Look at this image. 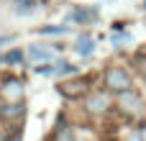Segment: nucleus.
Wrapping results in <instances>:
<instances>
[{
  "label": "nucleus",
  "mask_w": 146,
  "mask_h": 141,
  "mask_svg": "<svg viewBox=\"0 0 146 141\" xmlns=\"http://www.w3.org/2000/svg\"><path fill=\"white\" fill-rule=\"evenodd\" d=\"M74 72H77V67L69 64V62H59L56 64V74H74Z\"/></svg>",
  "instance_id": "nucleus-10"
},
{
  "label": "nucleus",
  "mask_w": 146,
  "mask_h": 141,
  "mask_svg": "<svg viewBox=\"0 0 146 141\" xmlns=\"http://www.w3.org/2000/svg\"><path fill=\"white\" fill-rule=\"evenodd\" d=\"M21 95H23V82L15 80V77L5 80V85H3V98H8V100H18Z\"/></svg>",
  "instance_id": "nucleus-4"
},
{
  "label": "nucleus",
  "mask_w": 146,
  "mask_h": 141,
  "mask_svg": "<svg viewBox=\"0 0 146 141\" xmlns=\"http://www.w3.org/2000/svg\"><path fill=\"white\" fill-rule=\"evenodd\" d=\"M23 59V54L18 51V49H13V51H8L5 57H3V62H21Z\"/></svg>",
  "instance_id": "nucleus-13"
},
{
  "label": "nucleus",
  "mask_w": 146,
  "mask_h": 141,
  "mask_svg": "<svg viewBox=\"0 0 146 141\" xmlns=\"http://www.w3.org/2000/svg\"><path fill=\"white\" fill-rule=\"evenodd\" d=\"M59 141H74V139H72V131H69V128H62V134H59Z\"/></svg>",
  "instance_id": "nucleus-14"
},
{
  "label": "nucleus",
  "mask_w": 146,
  "mask_h": 141,
  "mask_svg": "<svg viewBox=\"0 0 146 141\" xmlns=\"http://www.w3.org/2000/svg\"><path fill=\"white\" fill-rule=\"evenodd\" d=\"M72 18H74V21H82V23H85V21L95 18V10H90V13H87V10H74V13H72Z\"/></svg>",
  "instance_id": "nucleus-11"
},
{
  "label": "nucleus",
  "mask_w": 146,
  "mask_h": 141,
  "mask_svg": "<svg viewBox=\"0 0 146 141\" xmlns=\"http://www.w3.org/2000/svg\"><path fill=\"white\" fill-rule=\"evenodd\" d=\"M105 87L113 90V92H128L133 87V82H131V77L123 67H110L105 72Z\"/></svg>",
  "instance_id": "nucleus-1"
},
{
  "label": "nucleus",
  "mask_w": 146,
  "mask_h": 141,
  "mask_svg": "<svg viewBox=\"0 0 146 141\" xmlns=\"http://www.w3.org/2000/svg\"><path fill=\"white\" fill-rule=\"evenodd\" d=\"M28 57L33 62H49L51 59V49H44V46H28Z\"/></svg>",
  "instance_id": "nucleus-7"
},
{
  "label": "nucleus",
  "mask_w": 146,
  "mask_h": 141,
  "mask_svg": "<svg viewBox=\"0 0 146 141\" xmlns=\"http://www.w3.org/2000/svg\"><path fill=\"white\" fill-rule=\"evenodd\" d=\"M118 105H121L126 113H131V116H144V100H141V98H139V92H133V90L121 92Z\"/></svg>",
  "instance_id": "nucleus-2"
},
{
  "label": "nucleus",
  "mask_w": 146,
  "mask_h": 141,
  "mask_svg": "<svg viewBox=\"0 0 146 141\" xmlns=\"http://www.w3.org/2000/svg\"><path fill=\"white\" fill-rule=\"evenodd\" d=\"M85 82L82 80H72V82H62L59 85V92L64 95V98H69V100H74V98H82L85 95Z\"/></svg>",
  "instance_id": "nucleus-3"
},
{
  "label": "nucleus",
  "mask_w": 146,
  "mask_h": 141,
  "mask_svg": "<svg viewBox=\"0 0 146 141\" xmlns=\"http://www.w3.org/2000/svg\"><path fill=\"white\" fill-rule=\"evenodd\" d=\"M69 28L67 26H41L38 33H49V36H56V33H67Z\"/></svg>",
  "instance_id": "nucleus-9"
},
{
  "label": "nucleus",
  "mask_w": 146,
  "mask_h": 141,
  "mask_svg": "<svg viewBox=\"0 0 146 141\" xmlns=\"http://www.w3.org/2000/svg\"><path fill=\"white\" fill-rule=\"evenodd\" d=\"M108 108V98L103 95V92H92L90 98H87V110L90 113H103Z\"/></svg>",
  "instance_id": "nucleus-5"
},
{
  "label": "nucleus",
  "mask_w": 146,
  "mask_h": 141,
  "mask_svg": "<svg viewBox=\"0 0 146 141\" xmlns=\"http://www.w3.org/2000/svg\"><path fill=\"white\" fill-rule=\"evenodd\" d=\"M36 74H56V64H38L36 67Z\"/></svg>",
  "instance_id": "nucleus-12"
},
{
  "label": "nucleus",
  "mask_w": 146,
  "mask_h": 141,
  "mask_svg": "<svg viewBox=\"0 0 146 141\" xmlns=\"http://www.w3.org/2000/svg\"><path fill=\"white\" fill-rule=\"evenodd\" d=\"M21 113H23V105H21V103H10V105H5V108L0 110L3 118H15V116H21Z\"/></svg>",
  "instance_id": "nucleus-8"
},
{
  "label": "nucleus",
  "mask_w": 146,
  "mask_h": 141,
  "mask_svg": "<svg viewBox=\"0 0 146 141\" xmlns=\"http://www.w3.org/2000/svg\"><path fill=\"white\" fill-rule=\"evenodd\" d=\"M8 41H13V36H0V46H3V44H8Z\"/></svg>",
  "instance_id": "nucleus-15"
},
{
  "label": "nucleus",
  "mask_w": 146,
  "mask_h": 141,
  "mask_svg": "<svg viewBox=\"0 0 146 141\" xmlns=\"http://www.w3.org/2000/svg\"><path fill=\"white\" fill-rule=\"evenodd\" d=\"M74 49H77V54H80V57H90V54L95 51V41H92L90 36H80Z\"/></svg>",
  "instance_id": "nucleus-6"
}]
</instances>
